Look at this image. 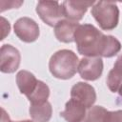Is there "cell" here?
<instances>
[{"label": "cell", "mask_w": 122, "mask_h": 122, "mask_svg": "<svg viewBox=\"0 0 122 122\" xmlns=\"http://www.w3.org/2000/svg\"><path fill=\"white\" fill-rule=\"evenodd\" d=\"M74 42L78 52L85 57H106L116 55L121 44L112 35H105L92 24H82L76 29Z\"/></svg>", "instance_id": "obj_1"}, {"label": "cell", "mask_w": 122, "mask_h": 122, "mask_svg": "<svg viewBox=\"0 0 122 122\" xmlns=\"http://www.w3.org/2000/svg\"><path fill=\"white\" fill-rule=\"evenodd\" d=\"M79 59L71 50H60L54 52L49 61V70L57 79L67 80L77 71Z\"/></svg>", "instance_id": "obj_2"}, {"label": "cell", "mask_w": 122, "mask_h": 122, "mask_svg": "<svg viewBox=\"0 0 122 122\" xmlns=\"http://www.w3.org/2000/svg\"><path fill=\"white\" fill-rule=\"evenodd\" d=\"M92 15L104 30H111L116 28L119 22V10L114 2L99 1L92 7Z\"/></svg>", "instance_id": "obj_3"}, {"label": "cell", "mask_w": 122, "mask_h": 122, "mask_svg": "<svg viewBox=\"0 0 122 122\" xmlns=\"http://www.w3.org/2000/svg\"><path fill=\"white\" fill-rule=\"evenodd\" d=\"M36 12L41 20L51 27H55L64 18L62 4L57 1H39L36 5Z\"/></svg>", "instance_id": "obj_4"}, {"label": "cell", "mask_w": 122, "mask_h": 122, "mask_svg": "<svg viewBox=\"0 0 122 122\" xmlns=\"http://www.w3.org/2000/svg\"><path fill=\"white\" fill-rule=\"evenodd\" d=\"M15 35L25 43H31L39 37V26L30 17H21L16 20L13 26Z\"/></svg>", "instance_id": "obj_5"}, {"label": "cell", "mask_w": 122, "mask_h": 122, "mask_svg": "<svg viewBox=\"0 0 122 122\" xmlns=\"http://www.w3.org/2000/svg\"><path fill=\"white\" fill-rule=\"evenodd\" d=\"M78 73L87 81L97 80L103 72V60L101 57H83L79 61Z\"/></svg>", "instance_id": "obj_6"}, {"label": "cell", "mask_w": 122, "mask_h": 122, "mask_svg": "<svg viewBox=\"0 0 122 122\" xmlns=\"http://www.w3.org/2000/svg\"><path fill=\"white\" fill-rule=\"evenodd\" d=\"M20 51L10 44H5L0 50V70L4 73H12L19 68Z\"/></svg>", "instance_id": "obj_7"}, {"label": "cell", "mask_w": 122, "mask_h": 122, "mask_svg": "<svg viewBox=\"0 0 122 122\" xmlns=\"http://www.w3.org/2000/svg\"><path fill=\"white\" fill-rule=\"evenodd\" d=\"M71 98L81 102L89 110L96 101V92L92 85L85 82H77L71 87Z\"/></svg>", "instance_id": "obj_8"}, {"label": "cell", "mask_w": 122, "mask_h": 122, "mask_svg": "<svg viewBox=\"0 0 122 122\" xmlns=\"http://www.w3.org/2000/svg\"><path fill=\"white\" fill-rule=\"evenodd\" d=\"M95 2L91 1H64L62 3L65 19L77 22L81 20L90 7H92Z\"/></svg>", "instance_id": "obj_9"}, {"label": "cell", "mask_w": 122, "mask_h": 122, "mask_svg": "<svg viewBox=\"0 0 122 122\" xmlns=\"http://www.w3.org/2000/svg\"><path fill=\"white\" fill-rule=\"evenodd\" d=\"M87 108L79 101L71 98L65 105V110L60 112V116L67 122H82L87 114Z\"/></svg>", "instance_id": "obj_10"}, {"label": "cell", "mask_w": 122, "mask_h": 122, "mask_svg": "<svg viewBox=\"0 0 122 122\" xmlns=\"http://www.w3.org/2000/svg\"><path fill=\"white\" fill-rule=\"evenodd\" d=\"M79 24L68 19H62L54 27V35L56 39L63 43H71L74 41V34Z\"/></svg>", "instance_id": "obj_11"}, {"label": "cell", "mask_w": 122, "mask_h": 122, "mask_svg": "<svg viewBox=\"0 0 122 122\" xmlns=\"http://www.w3.org/2000/svg\"><path fill=\"white\" fill-rule=\"evenodd\" d=\"M39 80L36 79L33 73L29 71H20L16 74V84L22 94H25L27 98L35 91Z\"/></svg>", "instance_id": "obj_12"}, {"label": "cell", "mask_w": 122, "mask_h": 122, "mask_svg": "<svg viewBox=\"0 0 122 122\" xmlns=\"http://www.w3.org/2000/svg\"><path fill=\"white\" fill-rule=\"evenodd\" d=\"M30 115L34 122H49L52 114V107L49 101L39 104H30Z\"/></svg>", "instance_id": "obj_13"}, {"label": "cell", "mask_w": 122, "mask_h": 122, "mask_svg": "<svg viewBox=\"0 0 122 122\" xmlns=\"http://www.w3.org/2000/svg\"><path fill=\"white\" fill-rule=\"evenodd\" d=\"M107 86L112 92H117L122 86V54L116 59L113 68L107 76Z\"/></svg>", "instance_id": "obj_14"}, {"label": "cell", "mask_w": 122, "mask_h": 122, "mask_svg": "<svg viewBox=\"0 0 122 122\" xmlns=\"http://www.w3.org/2000/svg\"><path fill=\"white\" fill-rule=\"evenodd\" d=\"M49 96H50L49 86L46 83H44L43 81L39 80L37 88L28 97V99L30 102V104H39V103H44V102L48 101Z\"/></svg>", "instance_id": "obj_15"}, {"label": "cell", "mask_w": 122, "mask_h": 122, "mask_svg": "<svg viewBox=\"0 0 122 122\" xmlns=\"http://www.w3.org/2000/svg\"><path fill=\"white\" fill-rule=\"evenodd\" d=\"M107 112L108 110L102 106H92L87 111V114L82 122H105Z\"/></svg>", "instance_id": "obj_16"}, {"label": "cell", "mask_w": 122, "mask_h": 122, "mask_svg": "<svg viewBox=\"0 0 122 122\" xmlns=\"http://www.w3.org/2000/svg\"><path fill=\"white\" fill-rule=\"evenodd\" d=\"M105 122H122V110L118 111H108L106 113Z\"/></svg>", "instance_id": "obj_17"}, {"label": "cell", "mask_w": 122, "mask_h": 122, "mask_svg": "<svg viewBox=\"0 0 122 122\" xmlns=\"http://www.w3.org/2000/svg\"><path fill=\"white\" fill-rule=\"evenodd\" d=\"M1 20H2V29H3V35H2L1 40H3V39H5V37L10 33V26L9 21H7L4 17H1Z\"/></svg>", "instance_id": "obj_18"}, {"label": "cell", "mask_w": 122, "mask_h": 122, "mask_svg": "<svg viewBox=\"0 0 122 122\" xmlns=\"http://www.w3.org/2000/svg\"><path fill=\"white\" fill-rule=\"evenodd\" d=\"M2 112H3V117H2V122H34V121H31V120H20V121H12L10 119L9 115L6 113L5 110L2 109Z\"/></svg>", "instance_id": "obj_19"}, {"label": "cell", "mask_w": 122, "mask_h": 122, "mask_svg": "<svg viewBox=\"0 0 122 122\" xmlns=\"http://www.w3.org/2000/svg\"><path fill=\"white\" fill-rule=\"evenodd\" d=\"M117 92H118V96L116 98V103L118 105H122V86L119 88Z\"/></svg>", "instance_id": "obj_20"}]
</instances>
